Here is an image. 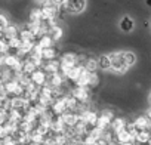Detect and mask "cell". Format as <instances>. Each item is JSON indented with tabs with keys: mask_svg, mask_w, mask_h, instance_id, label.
Instances as JSON below:
<instances>
[{
	"mask_svg": "<svg viewBox=\"0 0 151 145\" xmlns=\"http://www.w3.org/2000/svg\"><path fill=\"white\" fill-rule=\"evenodd\" d=\"M108 58H110V70H114L119 74H123V72H126L129 70L127 65L124 64L123 52H114V53L108 55Z\"/></svg>",
	"mask_w": 151,
	"mask_h": 145,
	"instance_id": "1",
	"label": "cell"
},
{
	"mask_svg": "<svg viewBox=\"0 0 151 145\" xmlns=\"http://www.w3.org/2000/svg\"><path fill=\"white\" fill-rule=\"evenodd\" d=\"M42 12V21H55V18L59 14V6L50 2H43V8L40 9Z\"/></svg>",
	"mask_w": 151,
	"mask_h": 145,
	"instance_id": "2",
	"label": "cell"
},
{
	"mask_svg": "<svg viewBox=\"0 0 151 145\" xmlns=\"http://www.w3.org/2000/svg\"><path fill=\"white\" fill-rule=\"evenodd\" d=\"M62 6L70 14H82L86 9V0H65Z\"/></svg>",
	"mask_w": 151,
	"mask_h": 145,
	"instance_id": "3",
	"label": "cell"
},
{
	"mask_svg": "<svg viewBox=\"0 0 151 145\" xmlns=\"http://www.w3.org/2000/svg\"><path fill=\"white\" fill-rule=\"evenodd\" d=\"M114 118V113L110 111V110H104L101 116H98V120H96V127H99L101 130H105L107 127H110V123L111 120Z\"/></svg>",
	"mask_w": 151,
	"mask_h": 145,
	"instance_id": "4",
	"label": "cell"
},
{
	"mask_svg": "<svg viewBox=\"0 0 151 145\" xmlns=\"http://www.w3.org/2000/svg\"><path fill=\"white\" fill-rule=\"evenodd\" d=\"M52 111H53V114H56V116H61V114H64L65 111H68V108H67V96L56 98V101L53 99Z\"/></svg>",
	"mask_w": 151,
	"mask_h": 145,
	"instance_id": "5",
	"label": "cell"
},
{
	"mask_svg": "<svg viewBox=\"0 0 151 145\" xmlns=\"http://www.w3.org/2000/svg\"><path fill=\"white\" fill-rule=\"evenodd\" d=\"M61 121L65 124V127H73L76 123L79 121V116L68 110V111H65L64 114H61Z\"/></svg>",
	"mask_w": 151,
	"mask_h": 145,
	"instance_id": "6",
	"label": "cell"
},
{
	"mask_svg": "<svg viewBox=\"0 0 151 145\" xmlns=\"http://www.w3.org/2000/svg\"><path fill=\"white\" fill-rule=\"evenodd\" d=\"M71 96H73L74 99H77V101L82 104V102H86V101L89 99V90H88L86 88L77 86L76 89H73V92H71Z\"/></svg>",
	"mask_w": 151,
	"mask_h": 145,
	"instance_id": "7",
	"label": "cell"
},
{
	"mask_svg": "<svg viewBox=\"0 0 151 145\" xmlns=\"http://www.w3.org/2000/svg\"><path fill=\"white\" fill-rule=\"evenodd\" d=\"M30 82L36 86H43L46 83V72L40 70H34L30 74Z\"/></svg>",
	"mask_w": 151,
	"mask_h": 145,
	"instance_id": "8",
	"label": "cell"
},
{
	"mask_svg": "<svg viewBox=\"0 0 151 145\" xmlns=\"http://www.w3.org/2000/svg\"><path fill=\"white\" fill-rule=\"evenodd\" d=\"M116 139H117V144L129 145V144L133 141V136H132L126 129H123V130H120V132H117V133H116Z\"/></svg>",
	"mask_w": 151,
	"mask_h": 145,
	"instance_id": "9",
	"label": "cell"
},
{
	"mask_svg": "<svg viewBox=\"0 0 151 145\" xmlns=\"http://www.w3.org/2000/svg\"><path fill=\"white\" fill-rule=\"evenodd\" d=\"M85 71V68L83 67H79V65H74V67H71L67 72H65V76L70 79V80H73V82H76L79 77H80V74Z\"/></svg>",
	"mask_w": 151,
	"mask_h": 145,
	"instance_id": "10",
	"label": "cell"
},
{
	"mask_svg": "<svg viewBox=\"0 0 151 145\" xmlns=\"http://www.w3.org/2000/svg\"><path fill=\"white\" fill-rule=\"evenodd\" d=\"M135 28V21L130 17H123L120 21V30L124 33H130Z\"/></svg>",
	"mask_w": 151,
	"mask_h": 145,
	"instance_id": "11",
	"label": "cell"
},
{
	"mask_svg": "<svg viewBox=\"0 0 151 145\" xmlns=\"http://www.w3.org/2000/svg\"><path fill=\"white\" fill-rule=\"evenodd\" d=\"M110 126H111V129H113V133L116 135L117 132H120V130L124 129V126H126V120H124V118H120V117H114V118L111 120Z\"/></svg>",
	"mask_w": 151,
	"mask_h": 145,
	"instance_id": "12",
	"label": "cell"
},
{
	"mask_svg": "<svg viewBox=\"0 0 151 145\" xmlns=\"http://www.w3.org/2000/svg\"><path fill=\"white\" fill-rule=\"evenodd\" d=\"M133 124H135V127L138 130H148V127H150V118L145 117V116H141V117H138L133 121Z\"/></svg>",
	"mask_w": 151,
	"mask_h": 145,
	"instance_id": "13",
	"label": "cell"
},
{
	"mask_svg": "<svg viewBox=\"0 0 151 145\" xmlns=\"http://www.w3.org/2000/svg\"><path fill=\"white\" fill-rule=\"evenodd\" d=\"M133 141H136V142H139V144H148V141H150V132L148 130H138L136 132V135H135V138H133Z\"/></svg>",
	"mask_w": 151,
	"mask_h": 145,
	"instance_id": "14",
	"label": "cell"
},
{
	"mask_svg": "<svg viewBox=\"0 0 151 145\" xmlns=\"http://www.w3.org/2000/svg\"><path fill=\"white\" fill-rule=\"evenodd\" d=\"M62 82H64V79H62L61 74H58V72H55V74H50V77H49V88H52V89L59 88V86L62 85Z\"/></svg>",
	"mask_w": 151,
	"mask_h": 145,
	"instance_id": "15",
	"label": "cell"
},
{
	"mask_svg": "<svg viewBox=\"0 0 151 145\" xmlns=\"http://www.w3.org/2000/svg\"><path fill=\"white\" fill-rule=\"evenodd\" d=\"M58 70H59V62H56V61L49 59V62L45 65V72H46V74H49V76L58 72Z\"/></svg>",
	"mask_w": 151,
	"mask_h": 145,
	"instance_id": "16",
	"label": "cell"
},
{
	"mask_svg": "<svg viewBox=\"0 0 151 145\" xmlns=\"http://www.w3.org/2000/svg\"><path fill=\"white\" fill-rule=\"evenodd\" d=\"M123 59H124V64L127 65V68H130L136 62V55L133 52H123Z\"/></svg>",
	"mask_w": 151,
	"mask_h": 145,
	"instance_id": "17",
	"label": "cell"
},
{
	"mask_svg": "<svg viewBox=\"0 0 151 145\" xmlns=\"http://www.w3.org/2000/svg\"><path fill=\"white\" fill-rule=\"evenodd\" d=\"M52 37L50 36H47V34H43L42 37H40V40H39V43H37V46L39 47H42V49H46V47H50L52 46Z\"/></svg>",
	"mask_w": 151,
	"mask_h": 145,
	"instance_id": "18",
	"label": "cell"
},
{
	"mask_svg": "<svg viewBox=\"0 0 151 145\" xmlns=\"http://www.w3.org/2000/svg\"><path fill=\"white\" fill-rule=\"evenodd\" d=\"M96 64H98V68H101V70H110V58H108V55H101L98 58Z\"/></svg>",
	"mask_w": 151,
	"mask_h": 145,
	"instance_id": "19",
	"label": "cell"
},
{
	"mask_svg": "<svg viewBox=\"0 0 151 145\" xmlns=\"http://www.w3.org/2000/svg\"><path fill=\"white\" fill-rule=\"evenodd\" d=\"M56 55H58V50H55V49H52V47L42 49V58H43V59H53Z\"/></svg>",
	"mask_w": 151,
	"mask_h": 145,
	"instance_id": "20",
	"label": "cell"
},
{
	"mask_svg": "<svg viewBox=\"0 0 151 145\" xmlns=\"http://www.w3.org/2000/svg\"><path fill=\"white\" fill-rule=\"evenodd\" d=\"M86 71H91V72H93L96 68H98V64H96V61L93 59V58H89L88 61H86V64H85V67H83Z\"/></svg>",
	"mask_w": 151,
	"mask_h": 145,
	"instance_id": "21",
	"label": "cell"
},
{
	"mask_svg": "<svg viewBox=\"0 0 151 145\" xmlns=\"http://www.w3.org/2000/svg\"><path fill=\"white\" fill-rule=\"evenodd\" d=\"M50 31H52V34H50L52 40H59V39H61V36H62V30H61L59 27L52 25V27H50Z\"/></svg>",
	"mask_w": 151,
	"mask_h": 145,
	"instance_id": "22",
	"label": "cell"
},
{
	"mask_svg": "<svg viewBox=\"0 0 151 145\" xmlns=\"http://www.w3.org/2000/svg\"><path fill=\"white\" fill-rule=\"evenodd\" d=\"M30 21H31V22H40V21H42V12H40V9L31 11V14H30Z\"/></svg>",
	"mask_w": 151,
	"mask_h": 145,
	"instance_id": "23",
	"label": "cell"
},
{
	"mask_svg": "<svg viewBox=\"0 0 151 145\" xmlns=\"http://www.w3.org/2000/svg\"><path fill=\"white\" fill-rule=\"evenodd\" d=\"M6 27H8V19H6V17L0 15V31H3Z\"/></svg>",
	"mask_w": 151,
	"mask_h": 145,
	"instance_id": "24",
	"label": "cell"
},
{
	"mask_svg": "<svg viewBox=\"0 0 151 145\" xmlns=\"http://www.w3.org/2000/svg\"><path fill=\"white\" fill-rule=\"evenodd\" d=\"M45 2H50V3H55V5H58V6H61L65 0H45Z\"/></svg>",
	"mask_w": 151,
	"mask_h": 145,
	"instance_id": "25",
	"label": "cell"
},
{
	"mask_svg": "<svg viewBox=\"0 0 151 145\" xmlns=\"http://www.w3.org/2000/svg\"><path fill=\"white\" fill-rule=\"evenodd\" d=\"M2 65H3V59H2V58H0V67H2Z\"/></svg>",
	"mask_w": 151,
	"mask_h": 145,
	"instance_id": "26",
	"label": "cell"
},
{
	"mask_svg": "<svg viewBox=\"0 0 151 145\" xmlns=\"http://www.w3.org/2000/svg\"><path fill=\"white\" fill-rule=\"evenodd\" d=\"M34 2H39L40 3V2H43V0H34Z\"/></svg>",
	"mask_w": 151,
	"mask_h": 145,
	"instance_id": "27",
	"label": "cell"
},
{
	"mask_svg": "<svg viewBox=\"0 0 151 145\" xmlns=\"http://www.w3.org/2000/svg\"><path fill=\"white\" fill-rule=\"evenodd\" d=\"M0 145H2V141H0Z\"/></svg>",
	"mask_w": 151,
	"mask_h": 145,
	"instance_id": "28",
	"label": "cell"
}]
</instances>
